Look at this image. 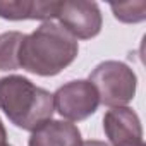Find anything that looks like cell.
<instances>
[{
	"label": "cell",
	"mask_w": 146,
	"mask_h": 146,
	"mask_svg": "<svg viewBox=\"0 0 146 146\" xmlns=\"http://www.w3.org/2000/svg\"><path fill=\"white\" fill-rule=\"evenodd\" d=\"M78 53V40L58 23L46 21L33 33L24 35L17 52V65L31 74L52 78L69 67Z\"/></svg>",
	"instance_id": "6da1fadb"
},
{
	"label": "cell",
	"mask_w": 146,
	"mask_h": 146,
	"mask_svg": "<svg viewBox=\"0 0 146 146\" xmlns=\"http://www.w3.org/2000/svg\"><path fill=\"white\" fill-rule=\"evenodd\" d=\"M0 110L11 124L29 132L48 122L55 112L52 93L17 74L0 78Z\"/></svg>",
	"instance_id": "7a4b0ae2"
},
{
	"label": "cell",
	"mask_w": 146,
	"mask_h": 146,
	"mask_svg": "<svg viewBox=\"0 0 146 146\" xmlns=\"http://www.w3.org/2000/svg\"><path fill=\"white\" fill-rule=\"evenodd\" d=\"M100 98V103L113 107H127L129 102L136 96L137 78L136 72L124 62L105 60L98 64L88 79Z\"/></svg>",
	"instance_id": "3957f363"
},
{
	"label": "cell",
	"mask_w": 146,
	"mask_h": 146,
	"mask_svg": "<svg viewBox=\"0 0 146 146\" xmlns=\"http://www.w3.org/2000/svg\"><path fill=\"white\" fill-rule=\"evenodd\" d=\"M53 108L67 122L91 117L100 105L98 93L88 79H74L62 84L53 95Z\"/></svg>",
	"instance_id": "277c9868"
},
{
	"label": "cell",
	"mask_w": 146,
	"mask_h": 146,
	"mask_svg": "<svg viewBox=\"0 0 146 146\" xmlns=\"http://www.w3.org/2000/svg\"><path fill=\"white\" fill-rule=\"evenodd\" d=\"M58 24L76 40H91L100 35L103 26L102 11L96 2L62 0L57 11Z\"/></svg>",
	"instance_id": "5b68a950"
},
{
	"label": "cell",
	"mask_w": 146,
	"mask_h": 146,
	"mask_svg": "<svg viewBox=\"0 0 146 146\" xmlns=\"http://www.w3.org/2000/svg\"><path fill=\"white\" fill-rule=\"evenodd\" d=\"M103 131L112 146L143 143L139 115L129 107H113L103 117Z\"/></svg>",
	"instance_id": "8992f818"
},
{
	"label": "cell",
	"mask_w": 146,
	"mask_h": 146,
	"mask_svg": "<svg viewBox=\"0 0 146 146\" xmlns=\"http://www.w3.org/2000/svg\"><path fill=\"white\" fill-rule=\"evenodd\" d=\"M57 0H0V17L7 21H52L57 19Z\"/></svg>",
	"instance_id": "52a82bcc"
},
{
	"label": "cell",
	"mask_w": 146,
	"mask_h": 146,
	"mask_svg": "<svg viewBox=\"0 0 146 146\" xmlns=\"http://www.w3.org/2000/svg\"><path fill=\"white\" fill-rule=\"evenodd\" d=\"M28 146H83V137L72 122L50 119L31 132Z\"/></svg>",
	"instance_id": "ba28073f"
},
{
	"label": "cell",
	"mask_w": 146,
	"mask_h": 146,
	"mask_svg": "<svg viewBox=\"0 0 146 146\" xmlns=\"http://www.w3.org/2000/svg\"><path fill=\"white\" fill-rule=\"evenodd\" d=\"M24 38L21 31H7L0 35V70H16L19 45Z\"/></svg>",
	"instance_id": "9c48e42d"
},
{
	"label": "cell",
	"mask_w": 146,
	"mask_h": 146,
	"mask_svg": "<svg viewBox=\"0 0 146 146\" xmlns=\"http://www.w3.org/2000/svg\"><path fill=\"white\" fill-rule=\"evenodd\" d=\"M113 16L120 23H141L146 19V2H125V4H112L110 5Z\"/></svg>",
	"instance_id": "30bf717a"
},
{
	"label": "cell",
	"mask_w": 146,
	"mask_h": 146,
	"mask_svg": "<svg viewBox=\"0 0 146 146\" xmlns=\"http://www.w3.org/2000/svg\"><path fill=\"white\" fill-rule=\"evenodd\" d=\"M83 146H110V144L108 143H103V141L91 139V141H83Z\"/></svg>",
	"instance_id": "8fae6325"
},
{
	"label": "cell",
	"mask_w": 146,
	"mask_h": 146,
	"mask_svg": "<svg viewBox=\"0 0 146 146\" xmlns=\"http://www.w3.org/2000/svg\"><path fill=\"white\" fill-rule=\"evenodd\" d=\"M7 141V131L2 124V120H0V143H5Z\"/></svg>",
	"instance_id": "7c38bea8"
},
{
	"label": "cell",
	"mask_w": 146,
	"mask_h": 146,
	"mask_svg": "<svg viewBox=\"0 0 146 146\" xmlns=\"http://www.w3.org/2000/svg\"><path fill=\"white\" fill-rule=\"evenodd\" d=\"M124 146H146V144H144V141H143V143H136V144H124Z\"/></svg>",
	"instance_id": "4fadbf2b"
},
{
	"label": "cell",
	"mask_w": 146,
	"mask_h": 146,
	"mask_svg": "<svg viewBox=\"0 0 146 146\" xmlns=\"http://www.w3.org/2000/svg\"><path fill=\"white\" fill-rule=\"evenodd\" d=\"M0 146H12V144H9V143L5 141V143H0Z\"/></svg>",
	"instance_id": "5bb4252c"
}]
</instances>
